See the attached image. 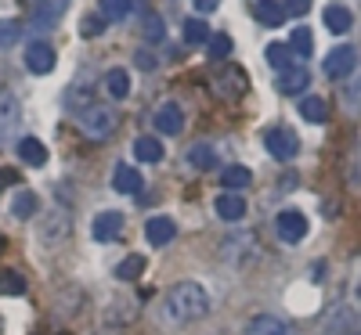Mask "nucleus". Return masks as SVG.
Segmentation results:
<instances>
[{"label": "nucleus", "instance_id": "1", "mask_svg": "<svg viewBox=\"0 0 361 335\" xmlns=\"http://www.w3.org/2000/svg\"><path fill=\"white\" fill-rule=\"evenodd\" d=\"M209 314V292L199 282H177L163 292L159 317L166 328H188Z\"/></svg>", "mask_w": 361, "mask_h": 335}, {"label": "nucleus", "instance_id": "2", "mask_svg": "<svg viewBox=\"0 0 361 335\" xmlns=\"http://www.w3.org/2000/svg\"><path fill=\"white\" fill-rule=\"evenodd\" d=\"M221 260L231 270H250L260 260V246H257V234L250 231H231L221 238Z\"/></svg>", "mask_w": 361, "mask_h": 335}, {"label": "nucleus", "instance_id": "3", "mask_svg": "<svg viewBox=\"0 0 361 335\" xmlns=\"http://www.w3.org/2000/svg\"><path fill=\"white\" fill-rule=\"evenodd\" d=\"M116 127H119V115L112 105H90L80 112V130L90 141H109L116 134Z\"/></svg>", "mask_w": 361, "mask_h": 335}, {"label": "nucleus", "instance_id": "4", "mask_svg": "<svg viewBox=\"0 0 361 335\" xmlns=\"http://www.w3.org/2000/svg\"><path fill=\"white\" fill-rule=\"evenodd\" d=\"M69 234H73V217H69V209H51L47 217L40 220V246H44V249L62 246Z\"/></svg>", "mask_w": 361, "mask_h": 335}, {"label": "nucleus", "instance_id": "5", "mask_svg": "<svg viewBox=\"0 0 361 335\" xmlns=\"http://www.w3.org/2000/svg\"><path fill=\"white\" fill-rule=\"evenodd\" d=\"M325 335H361V303H340L325 321Z\"/></svg>", "mask_w": 361, "mask_h": 335}, {"label": "nucleus", "instance_id": "6", "mask_svg": "<svg viewBox=\"0 0 361 335\" xmlns=\"http://www.w3.org/2000/svg\"><path fill=\"white\" fill-rule=\"evenodd\" d=\"M264 148L271 151V159L293 163V159H296V151H300V137H296L289 127H271V130L264 134Z\"/></svg>", "mask_w": 361, "mask_h": 335}, {"label": "nucleus", "instance_id": "7", "mask_svg": "<svg viewBox=\"0 0 361 335\" xmlns=\"http://www.w3.org/2000/svg\"><path fill=\"white\" fill-rule=\"evenodd\" d=\"M275 231L286 246H300V241L307 238V217L300 209H282L275 217Z\"/></svg>", "mask_w": 361, "mask_h": 335}, {"label": "nucleus", "instance_id": "8", "mask_svg": "<svg viewBox=\"0 0 361 335\" xmlns=\"http://www.w3.org/2000/svg\"><path fill=\"white\" fill-rule=\"evenodd\" d=\"M58 65V54L47 40H33V44H25V69L33 72V76H47L54 72Z\"/></svg>", "mask_w": 361, "mask_h": 335}, {"label": "nucleus", "instance_id": "9", "mask_svg": "<svg viewBox=\"0 0 361 335\" xmlns=\"http://www.w3.org/2000/svg\"><path fill=\"white\" fill-rule=\"evenodd\" d=\"M354 69H357V51L350 44H340L325 54V76L329 80H347Z\"/></svg>", "mask_w": 361, "mask_h": 335}, {"label": "nucleus", "instance_id": "10", "mask_svg": "<svg viewBox=\"0 0 361 335\" xmlns=\"http://www.w3.org/2000/svg\"><path fill=\"white\" fill-rule=\"evenodd\" d=\"M152 127H156V134H163V137H177L180 130H185V112H180V105H177V101H163V105L152 112Z\"/></svg>", "mask_w": 361, "mask_h": 335}, {"label": "nucleus", "instance_id": "11", "mask_svg": "<svg viewBox=\"0 0 361 335\" xmlns=\"http://www.w3.org/2000/svg\"><path fill=\"white\" fill-rule=\"evenodd\" d=\"M90 234H94V241H102V246L116 241L119 234H123V213H119V209H105V213H98L94 224H90Z\"/></svg>", "mask_w": 361, "mask_h": 335}, {"label": "nucleus", "instance_id": "12", "mask_svg": "<svg viewBox=\"0 0 361 335\" xmlns=\"http://www.w3.org/2000/svg\"><path fill=\"white\" fill-rule=\"evenodd\" d=\"M134 317H137V303H134L130 296H119L116 303H109L102 324H105V328H130Z\"/></svg>", "mask_w": 361, "mask_h": 335}, {"label": "nucleus", "instance_id": "13", "mask_svg": "<svg viewBox=\"0 0 361 335\" xmlns=\"http://www.w3.org/2000/svg\"><path fill=\"white\" fill-rule=\"evenodd\" d=\"M214 209H217V217L221 220H228V224H238V220H243L246 217V198L243 195H238V191H221L217 198H214Z\"/></svg>", "mask_w": 361, "mask_h": 335}, {"label": "nucleus", "instance_id": "14", "mask_svg": "<svg viewBox=\"0 0 361 335\" xmlns=\"http://www.w3.org/2000/svg\"><path fill=\"white\" fill-rule=\"evenodd\" d=\"M145 238H148V246L163 249V246H170V241L177 238V224L170 217H148L145 220Z\"/></svg>", "mask_w": 361, "mask_h": 335}, {"label": "nucleus", "instance_id": "15", "mask_svg": "<svg viewBox=\"0 0 361 335\" xmlns=\"http://www.w3.org/2000/svg\"><path fill=\"white\" fill-rule=\"evenodd\" d=\"M18 123H22V105H18V98L11 94V90H0V137L15 134Z\"/></svg>", "mask_w": 361, "mask_h": 335}, {"label": "nucleus", "instance_id": "16", "mask_svg": "<svg viewBox=\"0 0 361 335\" xmlns=\"http://www.w3.org/2000/svg\"><path fill=\"white\" fill-rule=\"evenodd\" d=\"M90 90H94V76H80V80L66 90V108L76 112V115H80L83 108H90V105H94V101H90V98H94Z\"/></svg>", "mask_w": 361, "mask_h": 335}, {"label": "nucleus", "instance_id": "17", "mask_svg": "<svg viewBox=\"0 0 361 335\" xmlns=\"http://www.w3.org/2000/svg\"><path fill=\"white\" fill-rule=\"evenodd\" d=\"M307 83H311V72H307L304 65H289V69H282L279 80H275L279 94H304Z\"/></svg>", "mask_w": 361, "mask_h": 335}, {"label": "nucleus", "instance_id": "18", "mask_svg": "<svg viewBox=\"0 0 361 335\" xmlns=\"http://www.w3.org/2000/svg\"><path fill=\"white\" fill-rule=\"evenodd\" d=\"M102 87H105V94L112 98V101H127L130 98V72L127 69H109L105 76H102Z\"/></svg>", "mask_w": 361, "mask_h": 335}, {"label": "nucleus", "instance_id": "19", "mask_svg": "<svg viewBox=\"0 0 361 335\" xmlns=\"http://www.w3.org/2000/svg\"><path fill=\"white\" fill-rule=\"evenodd\" d=\"M112 191H119V195H137V191H141V173H137L134 166H127V163H119V166L112 170Z\"/></svg>", "mask_w": 361, "mask_h": 335}, {"label": "nucleus", "instance_id": "20", "mask_svg": "<svg viewBox=\"0 0 361 335\" xmlns=\"http://www.w3.org/2000/svg\"><path fill=\"white\" fill-rule=\"evenodd\" d=\"M37 213H40V195L37 191H29V188L15 191V198H11V217L15 220H33Z\"/></svg>", "mask_w": 361, "mask_h": 335}, {"label": "nucleus", "instance_id": "21", "mask_svg": "<svg viewBox=\"0 0 361 335\" xmlns=\"http://www.w3.org/2000/svg\"><path fill=\"white\" fill-rule=\"evenodd\" d=\"M134 156H137V163H163V156H166V148H163V141L159 137H152V134H141L137 141H134Z\"/></svg>", "mask_w": 361, "mask_h": 335}, {"label": "nucleus", "instance_id": "22", "mask_svg": "<svg viewBox=\"0 0 361 335\" xmlns=\"http://www.w3.org/2000/svg\"><path fill=\"white\" fill-rule=\"evenodd\" d=\"M18 159H22L25 166H33V170L47 166V144L37 141V137H22V141H18Z\"/></svg>", "mask_w": 361, "mask_h": 335}, {"label": "nucleus", "instance_id": "23", "mask_svg": "<svg viewBox=\"0 0 361 335\" xmlns=\"http://www.w3.org/2000/svg\"><path fill=\"white\" fill-rule=\"evenodd\" d=\"M246 335H289V328L275 317V314H257L246 324Z\"/></svg>", "mask_w": 361, "mask_h": 335}, {"label": "nucleus", "instance_id": "24", "mask_svg": "<svg viewBox=\"0 0 361 335\" xmlns=\"http://www.w3.org/2000/svg\"><path fill=\"white\" fill-rule=\"evenodd\" d=\"M188 163L195 166V170H217V148L214 144H206V141H199V144H192L188 148Z\"/></svg>", "mask_w": 361, "mask_h": 335}, {"label": "nucleus", "instance_id": "25", "mask_svg": "<svg viewBox=\"0 0 361 335\" xmlns=\"http://www.w3.org/2000/svg\"><path fill=\"white\" fill-rule=\"evenodd\" d=\"M325 25H329V33L343 37V33H350L354 18H350V11H347L343 4H329V8H325Z\"/></svg>", "mask_w": 361, "mask_h": 335}, {"label": "nucleus", "instance_id": "26", "mask_svg": "<svg viewBox=\"0 0 361 335\" xmlns=\"http://www.w3.org/2000/svg\"><path fill=\"white\" fill-rule=\"evenodd\" d=\"M134 11V0H98V15L105 22H123Z\"/></svg>", "mask_w": 361, "mask_h": 335}, {"label": "nucleus", "instance_id": "27", "mask_svg": "<svg viewBox=\"0 0 361 335\" xmlns=\"http://www.w3.org/2000/svg\"><path fill=\"white\" fill-rule=\"evenodd\" d=\"M300 115H304V123H325V115H329V105L318 98V94H307V98H300Z\"/></svg>", "mask_w": 361, "mask_h": 335}, {"label": "nucleus", "instance_id": "28", "mask_svg": "<svg viewBox=\"0 0 361 335\" xmlns=\"http://www.w3.org/2000/svg\"><path fill=\"white\" fill-rule=\"evenodd\" d=\"M250 180H253V173H250L246 166H228V170L221 173L224 191H243V188H250Z\"/></svg>", "mask_w": 361, "mask_h": 335}, {"label": "nucleus", "instance_id": "29", "mask_svg": "<svg viewBox=\"0 0 361 335\" xmlns=\"http://www.w3.org/2000/svg\"><path fill=\"white\" fill-rule=\"evenodd\" d=\"M253 15H257V22H264V25H271V29L286 22V8H282V4H275V0H260Z\"/></svg>", "mask_w": 361, "mask_h": 335}, {"label": "nucleus", "instance_id": "30", "mask_svg": "<svg viewBox=\"0 0 361 335\" xmlns=\"http://www.w3.org/2000/svg\"><path fill=\"white\" fill-rule=\"evenodd\" d=\"M0 296H11V299H18V296H25V278L18 270H0Z\"/></svg>", "mask_w": 361, "mask_h": 335}, {"label": "nucleus", "instance_id": "31", "mask_svg": "<svg viewBox=\"0 0 361 335\" xmlns=\"http://www.w3.org/2000/svg\"><path fill=\"white\" fill-rule=\"evenodd\" d=\"M289 51L296 54V58H311V51H314V37H311V29H293V37H289Z\"/></svg>", "mask_w": 361, "mask_h": 335}, {"label": "nucleus", "instance_id": "32", "mask_svg": "<svg viewBox=\"0 0 361 335\" xmlns=\"http://www.w3.org/2000/svg\"><path fill=\"white\" fill-rule=\"evenodd\" d=\"M141 274H145V256H127L123 263H116V278L119 282H137L141 278Z\"/></svg>", "mask_w": 361, "mask_h": 335}, {"label": "nucleus", "instance_id": "33", "mask_svg": "<svg viewBox=\"0 0 361 335\" xmlns=\"http://www.w3.org/2000/svg\"><path fill=\"white\" fill-rule=\"evenodd\" d=\"M22 40V22L18 18H0V51H8Z\"/></svg>", "mask_w": 361, "mask_h": 335}, {"label": "nucleus", "instance_id": "34", "mask_svg": "<svg viewBox=\"0 0 361 335\" xmlns=\"http://www.w3.org/2000/svg\"><path fill=\"white\" fill-rule=\"evenodd\" d=\"M267 62H271V69H289L293 65V51H289V44H267Z\"/></svg>", "mask_w": 361, "mask_h": 335}, {"label": "nucleus", "instance_id": "35", "mask_svg": "<svg viewBox=\"0 0 361 335\" xmlns=\"http://www.w3.org/2000/svg\"><path fill=\"white\" fill-rule=\"evenodd\" d=\"M145 40H148V44H163V40H166V25H163V18H159L156 11L145 15Z\"/></svg>", "mask_w": 361, "mask_h": 335}, {"label": "nucleus", "instance_id": "36", "mask_svg": "<svg viewBox=\"0 0 361 335\" xmlns=\"http://www.w3.org/2000/svg\"><path fill=\"white\" fill-rule=\"evenodd\" d=\"M206 51H209V58H214V62H224V58L231 54V37H224V33H209Z\"/></svg>", "mask_w": 361, "mask_h": 335}, {"label": "nucleus", "instance_id": "37", "mask_svg": "<svg viewBox=\"0 0 361 335\" xmlns=\"http://www.w3.org/2000/svg\"><path fill=\"white\" fill-rule=\"evenodd\" d=\"M105 29H109V22L94 11V15H87V18L80 22V37H83V40H98V37L105 33Z\"/></svg>", "mask_w": 361, "mask_h": 335}, {"label": "nucleus", "instance_id": "38", "mask_svg": "<svg viewBox=\"0 0 361 335\" xmlns=\"http://www.w3.org/2000/svg\"><path fill=\"white\" fill-rule=\"evenodd\" d=\"M185 40H188V44H206V40H209V25H206L202 18H188V22H185Z\"/></svg>", "mask_w": 361, "mask_h": 335}, {"label": "nucleus", "instance_id": "39", "mask_svg": "<svg viewBox=\"0 0 361 335\" xmlns=\"http://www.w3.org/2000/svg\"><path fill=\"white\" fill-rule=\"evenodd\" d=\"M343 105H347V112H361V76L343 90Z\"/></svg>", "mask_w": 361, "mask_h": 335}, {"label": "nucleus", "instance_id": "40", "mask_svg": "<svg viewBox=\"0 0 361 335\" xmlns=\"http://www.w3.org/2000/svg\"><path fill=\"white\" fill-rule=\"evenodd\" d=\"M286 15H307L311 11V0H282Z\"/></svg>", "mask_w": 361, "mask_h": 335}, {"label": "nucleus", "instance_id": "41", "mask_svg": "<svg viewBox=\"0 0 361 335\" xmlns=\"http://www.w3.org/2000/svg\"><path fill=\"white\" fill-rule=\"evenodd\" d=\"M134 62L145 69V72H152V69H159V62H156V58L152 54H145V51H137V58H134Z\"/></svg>", "mask_w": 361, "mask_h": 335}, {"label": "nucleus", "instance_id": "42", "mask_svg": "<svg viewBox=\"0 0 361 335\" xmlns=\"http://www.w3.org/2000/svg\"><path fill=\"white\" fill-rule=\"evenodd\" d=\"M192 8L202 11V15H209V11H217V8H221V0H192Z\"/></svg>", "mask_w": 361, "mask_h": 335}, {"label": "nucleus", "instance_id": "43", "mask_svg": "<svg viewBox=\"0 0 361 335\" xmlns=\"http://www.w3.org/2000/svg\"><path fill=\"white\" fill-rule=\"evenodd\" d=\"M354 303H361V260H357V299Z\"/></svg>", "mask_w": 361, "mask_h": 335}]
</instances>
